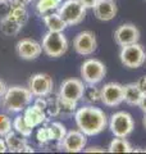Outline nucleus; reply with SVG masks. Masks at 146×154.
<instances>
[{"label": "nucleus", "instance_id": "f257e3e1", "mask_svg": "<svg viewBox=\"0 0 146 154\" xmlns=\"http://www.w3.org/2000/svg\"><path fill=\"white\" fill-rule=\"evenodd\" d=\"M75 121L80 131L87 136H95L100 134L108 125V118L104 110L91 104L76 110Z\"/></svg>", "mask_w": 146, "mask_h": 154}, {"label": "nucleus", "instance_id": "f03ea898", "mask_svg": "<svg viewBox=\"0 0 146 154\" xmlns=\"http://www.w3.org/2000/svg\"><path fill=\"white\" fill-rule=\"evenodd\" d=\"M33 95L28 88L23 86H9L7 88L5 94L3 95V108L8 112H22L26 107L31 104Z\"/></svg>", "mask_w": 146, "mask_h": 154}, {"label": "nucleus", "instance_id": "7ed1b4c3", "mask_svg": "<svg viewBox=\"0 0 146 154\" xmlns=\"http://www.w3.org/2000/svg\"><path fill=\"white\" fill-rule=\"evenodd\" d=\"M42 51L47 57L59 58L68 49V40L63 32L47 31L42 37Z\"/></svg>", "mask_w": 146, "mask_h": 154}, {"label": "nucleus", "instance_id": "20e7f679", "mask_svg": "<svg viewBox=\"0 0 146 154\" xmlns=\"http://www.w3.org/2000/svg\"><path fill=\"white\" fill-rule=\"evenodd\" d=\"M58 14L67 23V26H75L84 21L86 8L80 0H65L58 8Z\"/></svg>", "mask_w": 146, "mask_h": 154}, {"label": "nucleus", "instance_id": "39448f33", "mask_svg": "<svg viewBox=\"0 0 146 154\" xmlns=\"http://www.w3.org/2000/svg\"><path fill=\"white\" fill-rule=\"evenodd\" d=\"M106 75V67L101 60L90 58L86 59L81 66V77L85 84L96 85Z\"/></svg>", "mask_w": 146, "mask_h": 154}, {"label": "nucleus", "instance_id": "423d86ee", "mask_svg": "<svg viewBox=\"0 0 146 154\" xmlns=\"http://www.w3.org/2000/svg\"><path fill=\"white\" fill-rule=\"evenodd\" d=\"M119 58H120L122 64L124 67L131 68V69H136L145 63L146 53L144 50V48L138 42H135V44L122 46Z\"/></svg>", "mask_w": 146, "mask_h": 154}, {"label": "nucleus", "instance_id": "0eeeda50", "mask_svg": "<svg viewBox=\"0 0 146 154\" xmlns=\"http://www.w3.org/2000/svg\"><path fill=\"white\" fill-rule=\"evenodd\" d=\"M109 128L111 134L117 137H127L132 134L135 128V122L132 116L127 112H117L111 114L109 121Z\"/></svg>", "mask_w": 146, "mask_h": 154}, {"label": "nucleus", "instance_id": "6e6552de", "mask_svg": "<svg viewBox=\"0 0 146 154\" xmlns=\"http://www.w3.org/2000/svg\"><path fill=\"white\" fill-rule=\"evenodd\" d=\"M84 90H85V84L82 80L67 79L60 84L59 98L64 100H69V102L78 103L80 100H82Z\"/></svg>", "mask_w": 146, "mask_h": 154}, {"label": "nucleus", "instance_id": "1a4fd4ad", "mask_svg": "<svg viewBox=\"0 0 146 154\" xmlns=\"http://www.w3.org/2000/svg\"><path fill=\"white\" fill-rule=\"evenodd\" d=\"M87 135H85L80 130H71L67 131L64 139L59 141V146L62 150L68 153H78L86 148Z\"/></svg>", "mask_w": 146, "mask_h": 154}, {"label": "nucleus", "instance_id": "9d476101", "mask_svg": "<svg viewBox=\"0 0 146 154\" xmlns=\"http://www.w3.org/2000/svg\"><path fill=\"white\" fill-rule=\"evenodd\" d=\"M53 79L47 73H36L28 80V89L33 96H49L53 91Z\"/></svg>", "mask_w": 146, "mask_h": 154}, {"label": "nucleus", "instance_id": "9b49d317", "mask_svg": "<svg viewBox=\"0 0 146 154\" xmlns=\"http://www.w3.org/2000/svg\"><path fill=\"white\" fill-rule=\"evenodd\" d=\"M124 102L123 85L118 82H108L101 88V103L106 107H118Z\"/></svg>", "mask_w": 146, "mask_h": 154}, {"label": "nucleus", "instance_id": "f8f14e48", "mask_svg": "<svg viewBox=\"0 0 146 154\" xmlns=\"http://www.w3.org/2000/svg\"><path fill=\"white\" fill-rule=\"evenodd\" d=\"M97 41L95 33L91 31H82L73 40V48L80 55H91L96 50Z\"/></svg>", "mask_w": 146, "mask_h": 154}, {"label": "nucleus", "instance_id": "ddd939ff", "mask_svg": "<svg viewBox=\"0 0 146 154\" xmlns=\"http://www.w3.org/2000/svg\"><path fill=\"white\" fill-rule=\"evenodd\" d=\"M114 41L119 46L135 44L140 40V30L132 23H124L114 31Z\"/></svg>", "mask_w": 146, "mask_h": 154}, {"label": "nucleus", "instance_id": "4468645a", "mask_svg": "<svg viewBox=\"0 0 146 154\" xmlns=\"http://www.w3.org/2000/svg\"><path fill=\"white\" fill-rule=\"evenodd\" d=\"M16 50L17 54L22 59L32 60L36 59L37 57H40V54L42 53V46L36 40H32V38H22V40L17 42Z\"/></svg>", "mask_w": 146, "mask_h": 154}, {"label": "nucleus", "instance_id": "2eb2a0df", "mask_svg": "<svg viewBox=\"0 0 146 154\" xmlns=\"http://www.w3.org/2000/svg\"><path fill=\"white\" fill-rule=\"evenodd\" d=\"M118 12L117 4L114 0H99L97 4L94 7V13L97 19L104 22L111 21Z\"/></svg>", "mask_w": 146, "mask_h": 154}, {"label": "nucleus", "instance_id": "dca6fc26", "mask_svg": "<svg viewBox=\"0 0 146 154\" xmlns=\"http://www.w3.org/2000/svg\"><path fill=\"white\" fill-rule=\"evenodd\" d=\"M23 118H24V121L27 122L28 126L32 128L40 126L41 123L47 121V116L45 113V110L36 107L35 104L26 107V109H24V112H23Z\"/></svg>", "mask_w": 146, "mask_h": 154}, {"label": "nucleus", "instance_id": "f3484780", "mask_svg": "<svg viewBox=\"0 0 146 154\" xmlns=\"http://www.w3.org/2000/svg\"><path fill=\"white\" fill-rule=\"evenodd\" d=\"M9 4H11V8H9L7 17L18 22L19 25L24 26L28 21V12L26 9V4L18 2V0H9Z\"/></svg>", "mask_w": 146, "mask_h": 154}, {"label": "nucleus", "instance_id": "a211bd4d", "mask_svg": "<svg viewBox=\"0 0 146 154\" xmlns=\"http://www.w3.org/2000/svg\"><path fill=\"white\" fill-rule=\"evenodd\" d=\"M123 95L124 102L128 105H138L144 96V91L141 90L138 82L136 84H128L123 86Z\"/></svg>", "mask_w": 146, "mask_h": 154}, {"label": "nucleus", "instance_id": "6ab92c4d", "mask_svg": "<svg viewBox=\"0 0 146 154\" xmlns=\"http://www.w3.org/2000/svg\"><path fill=\"white\" fill-rule=\"evenodd\" d=\"M44 23L47 27V31H54V32H63L67 27V23L63 21L62 17L56 13H49L42 17Z\"/></svg>", "mask_w": 146, "mask_h": 154}, {"label": "nucleus", "instance_id": "aec40b11", "mask_svg": "<svg viewBox=\"0 0 146 154\" xmlns=\"http://www.w3.org/2000/svg\"><path fill=\"white\" fill-rule=\"evenodd\" d=\"M5 143H7V146H8V150L9 152H13V153H19L21 149L23 148L24 144H27V140L24 139V136H18L17 135V131H9L7 135H5Z\"/></svg>", "mask_w": 146, "mask_h": 154}, {"label": "nucleus", "instance_id": "412c9836", "mask_svg": "<svg viewBox=\"0 0 146 154\" xmlns=\"http://www.w3.org/2000/svg\"><path fill=\"white\" fill-rule=\"evenodd\" d=\"M109 153H132L133 148L131 146V144L126 140V137H117L110 141L108 146Z\"/></svg>", "mask_w": 146, "mask_h": 154}, {"label": "nucleus", "instance_id": "4be33fe9", "mask_svg": "<svg viewBox=\"0 0 146 154\" xmlns=\"http://www.w3.org/2000/svg\"><path fill=\"white\" fill-rule=\"evenodd\" d=\"M82 100L86 102V103H89V104H91V105L101 102V89L95 88V85H90V84L85 85Z\"/></svg>", "mask_w": 146, "mask_h": 154}, {"label": "nucleus", "instance_id": "5701e85b", "mask_svg": "<svg viewBox=\"0 0 146 154\" xmlns=\"http://www.w3.org/2000/svg\"><path fill=\"white\" fill-rule=\"evenodd\" d=\"M22 27H23L22 25H19L18 22L13 21V19L8 18V17H4V18L0 19V30H2V32L7 36L17 35V33L21 31Z\"/></svg>", "mask_w": 146, "mask_h": 154}, {"label": "nucleus", "instance_id": "b1692460", "mask_svg": "<svg viewBox=\"0 0 146 154\" xmlns=\"http://www.w3.org/2000/svg\"><path fill=\"white\" fill-rule=\"evenodd\" d=\"M62 4V0H37L36 3V12L40 16H45L49 12L58 9Z\"/></svg>", "mask_w": 146, "mask_h": 154}, {"label": "nucleus", "instance_id": "393cba45", "mask_svg": "<svg viewBox=\"0 0 146 154\" xmlns=\"http://www.w3.org/2000/svg\"><path fill=\"white\" fill-rule=\"evenodd\" d=\"M13 128L17 131V134L22 135L24 137L31 136V134H32V127H30L27 125V122L24 121V118H23V116H17V117L14 118Z\"/></svg>", "mask_w": 146, "mask_h": 154}, {"label": "nucleus", "instance_id": "a878e982", "mask_svg": "<svg viewBox=\"0 0 146 154\" xmlns=\"http://www.w3.org/2000/svg\"><path fill=\"white\" fill-rule=\"evenodd\" d=\"M76 108H77V103L59 98V114L58 116H62L64 118H69L76 113L77 110Z\"/></svg>", "mask_w": 146, "mask_h": 154}, {"label": "nucleus", "instance_id": "bb28decb", "mask_svg": "<svg viewBox=\"0 0 146 154\" xmlns=\"http://www.w3.org/2000/svg\"><path fill=\"white\" fill-rule=\"evenodd\" d=\"M49 130H50V135H51V140L55 141H62L64 139L65 134H67V128L63 123L60 122H51L49 125Z\"/></svg>", "mask_w": 146, "mask_h": 154}, {"label": "nucleus", "instance_id": "cd10ccee", "mask_svg": "<svg viewBox=\"0 0 146 154\" xmlns=\"http://www.w3.org/2000/svg\"><path fill=\"white\" fill-rule=\"evenodd\" d=\"M45 113L47 117H56L59 114V96L46 98V109Z\"/></svg>", "mask_w": 146, "mask_h": 154}, {"label": "nucleus", "instance_id": "c85d7f7f", "mask_svg": "<svg viewBox=\"0 0 146 154\" xmlns=\"http://www.w3.org/2000/svg\"><path fill=\"white\" fill-rule=\"evenodd\" d=\"M36 139L37 141L44 145L49 141H51V135H50V130H49V126H44L41 128H38V131L36 134Z\"/></svg>", "mask_w": 146, "mask_h": 154}, {"label": "nucleus", "instance_id": "c756f323", "mask_svg": "<svg viewBox=\"0 0 146 154\" xmlns=\"http://www.w3.org/2000/svg\"><path fill=\"white\" fill-rule=\"evenodd\" d=\"M12 130V122L8 117L4 116L3 121L0 122V136H5V135Z\"/></svg>", "mask_w": 146, "mask_h": 154}, {"label": "nucleus", "instance_id": "7c9ffc66", "mask_svg": "<svg viewBox=\"0 0 146 154\" xmlns=\"http://www.w3.org/2000/svg\"><path fill=\"white\" fill-rule=\"evenodd\" d=\"M80 2L84 4V7H85L86 9H89V8L94 9V7L97 4V2H99V0H80Z\"/></svg>", "mask_w": 146, "mask_h": 154}, {"label": "nucleus", "instance_id": "2f4dec72", "mask_svg": "<svg viewBox=\"0 0 146 154\" xmlns=\"http://www.w3.org/2000/svg\"><path fill=\"white\" fill-rule=\"evenodd\" d=\"M85 152L86 153H104L105 150L103 148H100V146H91V148L85 149Z\"/></svg>", "mask_w": 146, "mask_h": 154}, {"label": "nucleus", "instance_id": "473e14b6", "mask_svg": "<svg viewBox=\"0 0 146 154\" xmlns=\"http://www.w3.org/2000/svg\"><path fill=\"white\" fill-rule=\"evenodd\" d=\"M7 84H5V81L0 79V98H3V95L5 94V91H7Z\"/></svg>", "mask_w": 146, "mask_h": 154}, {"label": "nucleus", "instance_id": "72a5a7b5", "mask_svg": "<svg viewBox=\"0 0 146 154\" xmlns=\"http://www.w3.org/2000/svg\"><path fill=\"white\" fill-rule=\"evenodd\" d=\"M138 107H140V109L142 110L144 113H146V94H144L142 99H141V102L138 103Z\"/></svg>", "mask_w": 146, "mask_h": 154}, {"label": "nucleus", "instance_id": "f704fd0d", "mask_svg": "<svg viewBox=\"0 0 146 154\" xmlns=\"http://www.w3.org/2000/svg\"><path fill=\"white\" fill-rule=\"evenodd\" d=\"M138 85H140V88H141V90L144 91V94H146V76L145 77H142L140 81H138Z\"/></svg>", "mask_w": 146, "mask_h": 154}, {"label": "nucleus", "instance_id": "c9c22d12", "mask_svg": "<svg viewBox=\"0 0 146 154\" xmlns=\"http://www.w3.org/2000/svg\"><path fill=\"white\" fill-rule=\"evenodd\" d=\"M33 152H35V150H33V148H31L28 144H24L19 153H33Z\"/></svg>", "mask_w": 146, "mask_h": 154}, {"label": "nucleus", "instance_id": "e433bc0d", "mask_svg": "<svg viewBox=\"0 0 146 154\" xmlns=\"http://www.w3.org/2000/svg\"><path fill=\"white\" fill-rule=\"evenodd\" d=\"M8 150V146H7V143L4 139H0V153H5Z\"/></svg>", "mask_w": 146, "mask_h": 154}, {"label": "nucleus", "instance_id": "4c0bfd02", "mask_svg": "<svg viewBox=\"0 0 146 154\" xmlns=\"http://www.w3.org/2000/svg\"><path fill=\"white\" fill-rule=\"evenodd\" d=\"M18 2H21V3H23V4H30V3L33 2V0H18Z\"/></svg>", "mask_w": 146, "mask_h": 154}, {"label": "nucleus", "instance_id": "58836bf2", "mask_svg": "<svg viewBox=\"0 0 146 154\" xmlns=\"http://www.w3.org/2000/svg\"><path fill=\"white\" fill-rule=\"evenodd\" d=\"M144 126L146 128V113H145V117H144Z\"/></svg>", "mask_w": 146, "mask_h": 154}, {"label": "nucleus", "instance_id": "ea45409f", "mask_svg": "<svg viewBox=\"0 0 146 154\" xmlns=\"http://www.w3.org/2000/svg\"><path fill=\"white\" fill-rule=\"evenodd\" d=\"M9 2V0H0V4H2V3H8Z\"/></svg>", "mask_w": 146, "mask_h": 154}, {"label": "nucleus", "instance_id": "a19ab883", "mask_svg": "<svg viewBox=\"0 0 146 154\" xmlns=\"http://www.w3.org/2000/svg\"><path fill=\"white\" fill-rule=\"evenodd\" d=\"M145 63H146V58H145Z\"/></svg>", "mask_w": 146, "mask_h": 154}, {"label": "nucleus", "instance_id": "79ce46f5", "mask_svg": "<svg viewBox=\"0 0 146 154\" xmlns=\"http://www.w3.org/2000/svg\"><path fill=\"white\" fill-rule=\"evenodd\" d=\"M145 152H146V149H145Z\"/></svg>", "mask_w": 146, "mask_h": 154}]
</instances>
